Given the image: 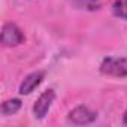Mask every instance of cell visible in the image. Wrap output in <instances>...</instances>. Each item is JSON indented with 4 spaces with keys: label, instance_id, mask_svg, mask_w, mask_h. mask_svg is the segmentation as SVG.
<instances>
[{
    "label": "cell",
    "instance_id": "6da1fadb",
    "mask_svg": "<svg viewBox=\"0 0 127 127\" xmlns=\"http://www.w3.org/2000/svg\"><path fill=\"white\" fill-rule=\"evenodd\" d=\"M100 70L109 76H127V60L120 57H108L102 61Z\"/></svg>",
    "mask_w": 127,
    "mask_h": 127
},
{
    "label": "cell",
    "instance_id": "7a4b0ae2",
    "mask_svg": "<svg viewBox=\"0 0 127 127\" xmlns=\"http://www.w3.org/2000/svg\"><path fill=\"white\" fill-rule=\"evenodd\" d=\"M24 42L23 32L12 23H8L2 29V43L5 46H18Z\"/></svg>",
    "mask_w": 127,
    "mask_h": 127
},
{
    "label": "cell",
    "instance_id": "3957f363",
    "mask_svg": "<svg viewBox=\"0 0 127 127\" xmlns=\"http://www.w3.org/2000/svg\"><path fill=\"white\" fill-rule=\"evenodd\" d=\"M54 99H55L54 90H46V91H43V93L39 96V99L34 102V106H33L34 117L39 118V120L45 118V115H46L48 111L51 109V105H52Z\"/></svg>",
    "mask_w": 127,
    "mask_h": 127
},
{
    "label": "cell",
    "instance_id": "277c9868",
    "mask_svg": "<svg viewBox=\"0 0 127 127\" xmlns=\"http://www.w3.org/2000/svg\"><path fill=\"white\" fill-rule=\"evenodd\" d=\"M96 118L97 114L88 109L87 106H76L69 112V121H72L73 124H90L96 121Z\"/></svg>",
    "mask_w": 127,
    "mask_h": 127
},
{
    "label": "cell",
    "instance_id": "5b68a950",
    "mask_svg": "<svg viewBox=\"0 0 127 127\" xmlns=\"http://www.w3.org/2000/svg\"><path fill=\"white\" fill-rule=\"evenodd\" d=\"M43 81V72H33L24 78V81L20 85V93L21 94H30L33 90H36L40 82Z\"/></svg>",
    "mask_w": 127,
    "mask_h": 127
},
{
    "label": "cell",
    "instance_id": "8992f818",
    "mask_svg": "<svg viewBox=\"0 0 127 127\" xmlns=\"http://www.w3.org/2000/svg\"><path fill=\"white\" fill-rule=\"evenodd\" d=\"M20 109H21V100L20 99H9V100H6L2 105V114L5 117H9V115L17 114Z\"/></svg>",
    "mask_w": 127,
    "mask_h": 127
},
{
    "label": "cell",
    "instance_id": "52a82bcc",
    "mask_svg": "<svg viewBox=\"0 0 127 127\" xmlns=\"http://www.w3.org/2000/svg\"><path fill=\"white\" fill-rule=\"evenodd\" d=\"M72 5L82 11H97L100 8V0H70Z\"/></svg>",
    "mask_w": 127,
    "mask_h": 127
},
{
    "label": "cell",
    "instance_id": "ba28073f",
    "mask_svg": "<svg viewBox=\"0 0 127 127\" xmlns=\"http://www.w3.org/2000/svg\"><path fill=\"white\" fill-rule=\"evenodd\" d=\"M112 11H114L115 17H118L121 20H127V0H115Z\"/></svg>",
    "mask_w": 127,
    "mask_h": 127
},
{
    "label": "cell",
    "instance_id": "9c48e42d",
    "mask_svg": "<svg viewBox=\"0 0 127 127\" xmlns=\"http://www.w3.org/2000/svg\"><path fill=\"white\" fill-rule=\"evenodd\" d=\"M123 123H124V124L127 126V111L124 112V117H123Z\"/></svg>",
    "mask_w": 127,
    "mask_h": 127
}]
</instances>
